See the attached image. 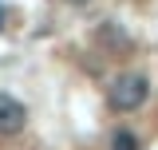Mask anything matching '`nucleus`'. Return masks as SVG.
<instances>
[{
    "label": "nucleus",
    "instance_id": "3",
    "mask_svg": "<svg viewBox=\"0 0 158 150\" xmlns=\"http://www.w3.org/2000/svg\"><path fill=\"white\" fill-rule=\"evenodd\" d=\"M115 150H138L135 134H131V131H118V134H115Z\"/></svg>",
    "mask_w": 158,
    "mask_h": 150
},
{
    "label": "nucleus",
    "instance_id": "4",
    "mask_svg": "<svg viewBox=\"0 0 158 150\" xmlns=\"http://www.w3.org/2000/svg\"><path fill=\"white\" fill-rule=\"evenodd\" d=\"M67 4H87V0H67Z\"/></svg>",
    "mask_w": 158,
    "mask_h": 150
},
{
    "label": "nucleus",
    "instance_id": "1",
    "mask_svg": "<svg viewBox=\"0 0 158 150\" xmlns=\"http://www.w3.org/2000/svg\"><path fill=\"white\" fill-rule=\"evenodd\" d=\"M146 95H150V83H146V75L127 71V75H118L115 83L107 87V103H111L115 111L131 115V111H138V107L146 103Z\"/></svg>",
    "mask_w": 158,
    "mask_h": 150
},
{
    "label": "nucleus",
    "instance_id": "2",
    "mask_svg": "<svg viewBox=\"0 0 158 150\" xmlns=\"http://www.w3.org/2000/svg\"><path fill=\"white\" fill-rule=\"evenodd\" d=\"M28 123V111L24 103L12 99V95H0V134H20Z\"/></svg>",
    "mask_w": 158,
    "mask_h": 150
}]
</instances>
